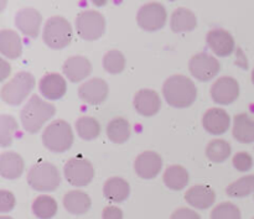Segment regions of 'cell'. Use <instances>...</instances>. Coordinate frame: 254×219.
Listing matches in <instances>:
<instances>
[{"label": "cell", "instance_id": "4", "mask_svg": "<svg viewBox=\"0 0 254 219\" xmlns=\"http://www.w3.org/2000/svg\"><path fill=\"white\" fill-rule=\"evenodd\" d=\"M27 183L40 192H54L61 183V176L55 165L41 163L32 166L27 175Z\"/></svg>", "mask_w": 254, "mask_h": 219}, {"label": "cell", "instance_id": "16", "mask_svg": "<svg viewBox=\"0 0 254 219\" xmlns=\"http://www.w3.org/2000/svg\"><path fill=\"white\" fill-rule=\"evenodd\" d=\"M203 128L213 135H221L225 134L230 129L231 118L228 113L223 109L212 108L207 110L202 119Z\"/></svg>", "mask_w": 254, "mask_h": 219}, {"label": "cell", "instance_id": "6", "mask_svg": "<svg viewBox=\"0 0 254 219\" xmlns=\"http://www.w3.org/2000/svg\"><path fill=\"white\" fill-rule=\"evenodd\" d=\"M44 41L50 49L61 50L72 41V26L64 17L52 16L44 29Z\"/></svg>", "mask_w": 254, "mask_h": 219}, {"label": "cell", "instance_id": "5", "mask_svg": "<svg viewBox=\"0 0 254 219\" xmlns=\"http://www.w3.org/2000/svg\"><path fill=\"white\" fill-rule=\"evenodd\" d=\"M35 87V77L29 72H20L1 89L2 101L10 106H19Z\"/></svg>", "mask_w": 254, "mask_h": 219}, {"label": "cell", "instance_id": "20", "mask_svg": "<svg viewBox=\"0 0 254 219\" xmlns=\"http://www.w3.org/2000/svg\"><path fill=\"white\" fill-rule=\"evenodd\" d=\"M67 91V84L64 77L59 73L46 74L40 81V92L45 98L57 101L62 98Z\"/></svg>", "mask_w": 254, "mask_h": 219}, {"label": "cell", "instance_id": "26", "mask_svg": "<svg viewBox=\"0 0 254 219\" xmlns=\"http://www.w3.org/2000/svg\"><path fill=\"white\" fill-rule=\"evenodd\" d=\"M197 25L195 14L186 7H179L171 15V29L174 32L192 31Z\"/></svg>", "mask_w": 254, "mask_h": 219}, {"label": "cell", "instance_id": "19", "mask_svg": "<svg viewBox=\"0 0 254 219\" xmlns=\"http://www.w3.org/2000/svg\"><path fill=\"white\" fill-rule=\"evenodd\" d=\"M186 202L197 210H207L215 203L216 193L211 187L205 185H198L191 187L185 193Z\"/></svg>", "mask_w": 254, "mask_h": 219}, {"label": "cell", "instance_id": "17", "mask_svg": "<svg viewBox=\"0 0 254 219\" xmlns=\"http://www.w3.org/2000/svg\"><path fill=\"white\" fill-rule=\"evenodd\" d=\"M64 73L72 83H77L92 73V63L83 56L69 57L64 63Z\"/></svg>", "mask_w": 254, "mask_h": 219}, {"label": "cell", "instance_id": "18", "mask_svg": "<svg viewBox=\"0 0 254 219\" xmlns=\"http://www.w3.org/2000/svg\"><path fill=\"white\" fill-rule=\"evenodd\" d=\"M210 49L220 57H227L235 50V39L226 30H212L207 35Z\"/></svg>", "mask_w": 254, "mask_h": 219}, {"label": "cell", "instance_id": "41", "mask_svg": "<svg viewBox=\"0 0 254 219\" xmlns=\"http://www.w3.org/2000/svg\"><path fill=\"white\" fill-rule=\"evenodd\" d=\"M0 219H12V218H10V217H5V216H2V217H0Z\"/></svg>", "mask_w": 254, "mask_h": 219}, {"label": "cell", "instance_id": "23", "mask_svg": "<svg viewBox=\"0 0 254 219\" xmlns=\"http://www.w3.org/2000/svg\"><path fill=\"white\" fill-rule=\"evenodd\" d=\"M103 193L107 200L112 201L114 203H121L124 202L129 197L130 186L124 178L112 177L104 183Z\"/></svg>", "mask_w": 254, "mask_h": 219}, {"label": "cell", "instance_id": "42", "mask_svg": "<svg viewBox=\"0 0 254 219\" xmlns=\"http://www.w3.org/2000/svg\"><path fill=\"white\" fill-rule=\"evenodd\" d=\"M252 82H253V84H254V69H253V72H252Z\"/></svg>", "mask_w": 254, "mask_h": 219}, {"label": "cell", "instance_id": "29", "mask_svg": "<svg viewBox=\"0 0 254 219\" xmlns=\"http://www.w3.org/2000/svg\"><path fill=\"white\" fill-rule=\"evenodd\" d=\"M231 155V145L222 139H215L206 148V156L215 164H221Z\"/></svg>", "mask_w": 254, "mask_h": 219}, {"label": "cell", "instance_id": "40", "mask_svg": "<svg viewBox=\"0 0 254 219\" xmlns=\"http://www.w3.org/2000/svg\"><path fill=\"white\" fill-rule=\"evenodd\" d=\"M0 64H1V76H0V78H1V81H4L5 78H6V76L7 74L10 73V66L7 67V68H10V69H5V67L7 66L6 64V61H4V59H0Z\"/></svg>", "mask_w": 254, "mask_h": 219}, {"label": "cell", "instance_id": "9", "mask_svg": "<svg viewBox=\"0 0 254 219\" xmlns=\"http://www.w3.org/2000/svg\"><path fill=\"white\" fill-rule=\"evenodd\" d=\"M64 177L76 187L89 185L94 177V168L89 161L81 158H73L64 165Z\"/></svg>", "mask_w": 254, "mask_h": 219}, {"label": "cell", "instance_id": "30", "mask_svg": "<svg viewBox=\"0 0 254 219\" xmlns=\"http://www.w3.org/2000/svg\"><path fill=\"white\" fill-rule=\"evenodd\" d=\"M34 215L40 219H51L57 213V202L50 196H40L32 203Z\"/></svg>", "mask_w": 254, "mask_h": 219}, {"label": "cell", "instance_id": "11", "mask_svg": "<svg viewBox=\"0 0 254 219\" xmlns=\"http://www.w3.org/2000/svg\"><path fill=\"white\" fill-rule=\"evenodd\" d=\"M211 96L216 103L228 106L240 96V84L232 77H222L211 87Z\"/></svg>", "mask_w": 254, "mask_h": 219}, {"label": "cell", "instance_id": "12", "mask_svg": "<svg viewBox=\"0 0 254 219\" xmlns=\"http://www.w3.org/2000/svg\"><path fill=\"white\" fill-rule=\"evenodd\" d=\"M108 84L104 79L93 78L84 82L78 88V97L87 104L98 106L102 104L108 97Z\"/></svg>", "mask_w": 254, "mask_h": 219}, {"label": "cell", "instance_id": "36", "mask_svg": "<svg viewBox=\"0 0 254 219\" xmlns=\"http://www.w3.org/2000/svg\"><path fill=\"white\" fill-rule=\"evenodd\" d=\"M233 166H235L238 171H241V172L250 171L253 166L252 156L248 153H245V151L236 154L235 158H233Z\"/></svg>", "mask_w": 254, "mask_h": 219}, {"label": "cell", "instance_id": "28", "mask_svg": "<svg viewBox=\"0 0 254 219\" xmlns=\"http://www.w3.org/2000/svg\"><path fill=\"white\" fill-rule=\"evenodd\" d=\"M130 124L124 118H116L107 126V136L114 144H124L130 138Z\"/></svg>", "mask_w": 254, "mask_h": 219}, {"label": "cell", "instance_id": "8", "mask_svg": "<svg viewBox=\"0 0 254 219\" xmlns=\"http://www.w3.org/2000/svg\"><path fill=\"white\" fill-rule=\"evenodd\" d=\"M166 19H168L166 9L163 4H159V2H149V4L143 5L136 15V22L139 26L149 32L156 31L164 27Z\"/></svg>", "mask_w": 254, "mask_h": 219}, {"label": "cell", "instance_id": "33", "mask_svg": "<svg viewBox=\"0 0 254 219\" xmlns=\"http://www.w3.org/2000/svg\"><path fill=\"white\" fill-rule=\"evenodd\" d=\"M103 67L111 74L122 73L126 68V57L118 50H112L104 56Z\"/></svg>", "mask_w": 254, "mask_h": 219}, {"label": "cell", "instance_id": "15", "mask_svg": "<svg viewBox=\"0 0 254 219\" xmlns=\"http://www.w3.org/2000/svg\"><path fill=\"white\" fill-rule=\"evenodd\" d=\"M134 107L141 115H155L161 108L160 96L153 89H140L134 97Z\"/></svg>", "mask_w": 254, "mask_h": 219}, {"label": "cell", "instance_id": "35", "mask_svg": "<svg viewBox=\"0 0 254 219\" xmlns=\"http://www.w3.org/2000/svg\"><path fill=\"white\" fill-rule=\"evenodd\" d=\"M211 219H241V211L233 203L223 202L213 208Z\"/></svg>", "mask_w": 254, "mask_h": 219}, {"label": "cell", "instance_id": "21", "mask_svg": "<svg viewBox=\"0 0 254 219\" xmlns=\"http://www.w3.org/2000/svg\"><path fill=\"white\" fill-rule=\"evenodd\" d=\"M25 164L21 156L16 153H2L0 156V173L7 180H16L24 172Z\"/></svg>", "mask_w": 254, "mask_h": 219}, {"label": "cell", "instance_id": "3", "mask_svg": "<svg viewBox=\"0 0 254 219\" xmlns=\"http://www.w3.org/2000/svg\"><path fill=\"white\" fill-rule=\"evenodd\" d=\"M42 141L52 153H64L73 144L71 125L64 120H56L50 124L42 134Z\"/></svg>", "mask_w": 254, "mask_h": 219}, {"label": "cell", "instance_id": "43", "mask_svg": "<svg viewBox=\"0 0 254 219\" xmlns=\"http://www.w3.org/2000/svg\"><path fill=\"white\" fill-rule=\"evenodd\" d=\"M253 219H254V218H253Z\"/></svg>", "mask_w": 254, "mask_h": 219}, {"label": "cell", "instance_id": "37", "mask_svg": "<svg viewBox=\"0 0 254 219\" xmlns=\"http://www.w3.org/2000/svg\"><path fill=\"white\" fill-rule=\"evenodd\" d=\"M15 207V197L9 191H0V212H10Z\"/></svg>", "mask_w": 254, "mask_h": 219}, {"label": "cell", "instance_id": "38", "mask_svg": "<svg viewBox=\"0 0 254 219\" xmlns=\"http://www.w3.org/2000/svg\"><path fill=\"white\" fill-rule=\"evenodd\" d=\"M170 219H201L197 212L189 208H179L171 215Z\"/></svg>", "mask_w": 254, "mask_h": 219}, {"label": "cell", "instance_id": "31", "mask_svg": "<svg viewBox=\"0 0 254 219\" xmlns=\"http://www.w3.org/2000/svg\"><path fill=\"white\" fill-rule=\"evenodd\" d=\"M76 130L83 140H93L101 134V125L92 116H82L76 121Z\"/></svg>", "mask_w": 254, "mask_h": 219}, {"label": "cell", "instance_id": "7", "mask_svg": "<svg viewBox=\"0 0 254 219\" xmlns=\"http://www.w3.org/2000/svg\"><path fill=\"white\" fill-rule=\"evenodd\" d=\"M76 29L79 37L87 41H96L106 30V19L103 15L94 10L79 12L76 19Z\"/></svg>", "mask_w": 254, "mask_h": 219}, {"label": "cell", "instance_id": "13", "mask_svg": "<svg viewBox=\"0 0 254 219\" xmlns=\"http://www.w3.org/2000/svg\"><path fill=\"white\" fill-rule=\"evenodd\" d=\"M163 167V159L155 151H144L136 158L134 168L136 175L144 180H151L159 175Z\"/></svg>", "mask_w": 254, "mask_h": 219}, {"label": "cell", "instance_id": "39", "mask_svg": "<svg viewBox=\"0 0 254 219\" xmlns=\"http://www.w3.org/2000/svg\"><path fill=\"white\" fill-rule=\"evenodd\" d=\"M103 219H123V212L116 206H109L103 210Z\"/></svg>", "mask_w": 254, "mask_h": 219}, {"label": "cell", "instance_id": "25", "mask_svg": "<svg viewBox=\"0 0 254 219\" xmlns=\"http://www.w3.org/2000/svg\"><path fill=\"white\" fill-rule=\"evenodd\" d=\"M0 52L9 58L21 56V40L12 30H2L0 32Z\"/></svg>", "mask_w": 254, "mask_h": 219}, {"label": "cell", "instance_id": "34", "mask_svg": "<svg viewBox=\"0 0 254 219\" xmlns=\"http://www.w3.org/2000/svg\"><path fill=\"white\" fill-rule=\"evenodd\" d=\"M17 129V123L12 116L1 115L0 116V144L2 148L10 146L12 143V138Z\"/></svg>", "mask_w": 254, "mask_h": 219}, {"label": "cell", "instance_id": "14", "mask_svg": "<svg viewBox=\"0 0 254 219\" xmlns=\"http://www.w3.org/2000/svg\"><path fill=\"white\" fill-rule=\"evenodd\" d=\"M42 16L36 9L32 7H25V9L20 10L15 17V24H16L17 29L26 36L35 37L39 36L40 26H41Z\"/></svg>", "mask_w": 254, "mask_h": 219}, {"label": "cell", "instance_id": "1", "mask_svg": "<svg viewBox=\"0 0 254 219\" xmlns=\"http://www.w3.org/2000/svg\"><path fill=\"white\" fill-rule=\"evenodd\" d=\"M166 102L175 108H188L192 106L197 97L195 83L189 77L175 74L169 77L163 86Z\"/></svg>", "mask_w": 254, "mask_h": 219}, {"label": "cell", "instance_id": "10", "mask_svg": "<svg viewBox=\"0 0 254 219\" xmlns=\"http://www.w3.org/2000/svg\"><path fill=\"white\" fill-rule=\"evenodd\" d=\"M191 74L200 82H207L215 78L221 69V64L213 56L207 54H197L189 62Z\"/></svg>", "mask_w": 254, "mask_h": 219}, {"label": "cell", "instance_id": "2", "mask_svg": "<svg viewBox=\"0 0 254 219\" xmlns=\"http://www.w3.org/2000/svg\"><path fill=\"white\" fill-rule=\"evenodd\" d=\"M56 113L54 104L44 102L39 96L34 94L21 111V124L30 134L39 133L47 120Z\"/></svg>", "mask_w": 254, "mask_h": 219}, {"label": "cell", "instance_id": "22", "mask_svg": "<svg viewBox=\"0 0 254 219\" xmlns=\"http://www.w3.org/2000/svg\"><path fill=\"white\" fill-rule=\"evenodd\" d=\"M233 136L242 144L254 143V116L247 113L237 114L233 119Z\"/></svg>", "mask_w": 254, "mask_h": 219}, {"label": "cell", "instance_id": "27", "mask_svg": "<svg viewBox=\"0 0 254 219\" xmlns=\"http://www.w3.org/2000/svg\"><path fill=\"white\" fill-rule=\"evenodd\" d=\"M164 183L173 191H181L188 186L189 172L180 165H173L164 173Z\"/></svg>", "mask_w": 254, "mask_h": 219}, {"label": "cell", "instance_id": "32", "mask_svg": "<svg viewBox=\"0 0 254 219\" xmlns=\"http://www.w3.org/2000/svg\"><path fill=\"white\" fill-rule=\"evenodd\" d=\"M254 192V175H248L235 181L226 188V193L230 197H247Z\"/></svg>", "mask_w": 254, "mask_h": 219}, {"label": "cell", "instance_id": "24", "mask_svg": "<svg viewBox=\"0 0 254 219\" xmlns=\"http://www.w3.org/2000/svg\"><path fill=\"white\" fill-rule=\"evenodd\" d=\"M64 206L69 213L76 216L84 215L92 206L91 197L82 191H69L64 197Z\"/></svg>", "mask_w": 254, "mask_h": 219}]
</instances>
